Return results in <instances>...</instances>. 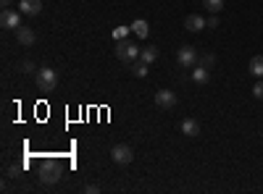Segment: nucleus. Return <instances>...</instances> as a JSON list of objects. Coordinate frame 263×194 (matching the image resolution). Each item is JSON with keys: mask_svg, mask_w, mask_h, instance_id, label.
I'll use <instances>...</instances> for the list:
<instances>
[{"mask_svg": "<svg viewBox=\"0 0 263 194\" xmlns=\"http://www.w3.org/2000/svg\"><path fill=\"white\" fill-rule=\"evenodd\" d=\"M132 32H135V34H137L140 39H145V37L150 34V27H147V21H145V18H137L135 24H132Z\"/></svg>", "mask_w": 263, "mask_h": 194, "instance_id": "obj_14", "label": "nucleus"}, {"mask_svg": "<svg viewBox=\"0 0 263 194\" xmlns=\"http://www.w3.org/2000/svg\"><path fill=\"white\" fill-rule=\"evenodd\" d=\"M184 29H187V32H200V29H205V18H203L200 13H190V16L184 18Z\"/></svg>", "mask_w": 263, "mask_h": 194, "instance_id": "obj_9", "label": "nucleus"}, {"mask_svg": "<svg viewBox=\"0 0 263 194\" xmlns=\"http://www.w3.org/2000/svg\"><path fill=\"white\" fill-rule=\"evenodd\" d=\"M177 63H179L182 69H192L195 63H197V50L192 45H182L177 50Z\"/></svg>", "mask_w": 263, "mask_h": 194, "instance_id": "obj_5", "label": "nucleus"}, {"mask_svg": "<svg viewBox=\"0 0 263 194\" xmlns=\"http://www.w3.org/2000/svg\"><path fill=\"white\" fill-rule=\"evenodd\" d=\"M16 39H18V45L29 48V45H34V42H37V34H34L32 27H24V24H21V27L16 29Z\"/></svg>", "mask_w": 263, "mask_h": 194, "instance_id": "obj_8", "label": "nucleus"}, {"mask_svg": "<svg viewBox=\"0 0 263 194\" xmlns=\"http://www.w3.org/2000/svg\"><path fill=\"white\" fill-rule=\"evenodd\" d=\"M250 74H253L255 79H263V55H255V58L250 60Z\"/></svg>", "mask_w": 263, "mask_h": 194, "instance_id": "obj_15", "label": "nucleus"}, {"mask_svg": "<svg viewBox=\"0 0 263 194\" xmlns=\"http://www.w3.org/2000/svg\"><path fill=\"white\" fill-rule=\"evenodd\" d=\"M129 32H132V27H116V29H114V39H116V42H121V39H126V37H129Z\"/></svg>", "mask_w": 263, "mask_h": 194, "instance_id": "obj_18", "label": "nucleus"}, {"mask_svg": "<svg viewBox=\"0 0 263 194\" xmlns=\"http://www.w3.org/2000/svg\"><path fill=\"white\" fill-rule=\"evenodd\" d=\"M132 74H135L137 79H145L147 76V63H142V60L140 63H132Z\"/></svg>", "mask_w": 263, "mask_h": 194, "instance_id": "obj_17", "label": "nucleus"}, {"mask_svg": "<svg viewBox=\"0 0 263 194\" xmlns=\"http://www.w3.org/2000/svg\"><path fill=\"white\" fill-rule=\"evenodd\" d=\"M111 160H114L116 165H129L132 160H135V153H132L129 144H116V147L111 149Z\"/></svg>", "mask_w": 263, "mask_h": 194, "instance_id": "obj_4", "label": "nucleus"}, {"mask_svg": "<svg viewBox=\"0 0 263 194\" xmlns=\"http://www.w3.org/2000/svg\"><path fill=\"white\" fill-rule=\"evenodd\" d=\"M21 16H24V13H21V11H11V8H6L3 13H0V24H3L6 29H18L21 27Z\"/></svg>", "mask_w": 263, "mask_h": 194, "instance_id": "obj_6", "label": "nucleus"}, {"mask_svg": "<svg viewBox=\"0 0 263 194\" xmlns=\"http://www.w3.org/2000/svg\"><path fill=\"white\" fill-rule=\"evenodd\" d=\"M179 128H182V134H184V137H197V134H200V121L184 118V121L179 123Z\"/></svg>", "mask_w": 263, "mask_h": 194, "instance_id": "obj_11", "label": "nucleus"}, {"mask_svg": "<svg viewBox=\"0 0 263 194\" xmlns=\"http://www.w3.org/2000/svg\"><path fill=\"white\" fill-rule=\"evenodd\" d=\"M156 105L163 107V111H171V107L177 105V95H174L171 90H158L156 92Z\"/></svg>", "mask_w": 263, "mask_h": 194, "instance_id": "obj_7", "label": "nucleus"}, {"mask_svg": "<svg viewBox=\"0 0 263 194\" xmlns=\"http://www.w3.org/2000/svg\"><path fill=\"white\" fill-rule=\"evenodd\" d=\"M213 63H216V58H213L211 53H208V55H203V66H205V69H211Z\"/></svg>", "mask_w": 263, "mask_h": 194, "instance_id": "obj_22", "label": "nucleus"}, {"mask_svg": "<svg viewBox=\"0 0 263 194\" xmlns=\"http://www.w3.org/2000/svg\"><path fill=\"white\" fill-rule=\"evenodd\" d=\"M34 79H37V90L40 92H53L58 87V71L48 69V66H42L34 71Z\"/></svg>", "mask_w": 263, "mask_h": 194, "instance_id": "obj_1", "label": "nucleus"}, {"mask_svg": "<svg viewBox=\"0 0 263 194\" xmlns=\"http://www.w3.org/2000/svg\"><path fill=\"white\" fill-rule=\"evenodd\" d=\"M116 58L121 63H135L140 58V45H137V42H132V39L116 42Z\"/></svg>", "mask_w": 263, "mask_h": 194, "instance_id": "obj_2", "label": "nucleus"}, {"mask_svg": "<svg viewBox=\"0 0 263 194\" xmlns=\"http://www.w3.org/2000/svg\"><path fill=\"white\" fill-rule=\"evenodd\" d=\"M253 97H255V100H263V79H260V81H255V87H253Z\"/></svg>", "mask_w": 263, "mask_h": 194, "instance_id": "obj_19", "label": "nucleus"}, {"mask_svg": "<svg viewBox=\"0 0 263 194\" xmlns=\"http://www.w3.org/2000/svg\"><path fill=\"white\" fill-rule=\"evenodd\" d=\"M21 71H24V74H32V71H37V66H34L32 60H24V63H21Z\"/></svg>", "mask_w": 263, "mask_h": 194, "instance_id": "obj_20", "label": "nucleus"}, {"mask_svg": "<svg viewBox=\"0 0 263 194\" xmlns=\"http://www.w3.org/2000/svg\"><path fill=\"white\" fill-rule=\"evenodd\" d=\"M140 60L147 63V66H150V63H156V60H158V48H156V45L142 48V50H140Z\"/></svg>", "mask_w": 263, "mask_h": 194, "instance_id": "obj_12", "label": "nucleus"}, {"mask_svg": "<svg viewBox=\"0 0 263 194\" xmlns=\"http://www.w3.org/2000/svg\"><path fill=\"white\" fill-rule=\"evenodd\" d=\"M218 27V18H216V13L211 16V18H205V29H216Z\"/></svg>", "mask_w": 263, "mask_h": 194, "instance_id": "obj_21", "label": "nucleus"}, {"mask_svg": "<svg viewBox=\"0 0 263 194\" xmlns=\"http://www.w3.org/2000/svg\"><path fill=\"white\" fill-rule=\"evenodd\" d=\"M208 79H211V74H208L205 66H192V81L195 84H205Z\"/></svg>", "mask_w": 263, "mask_h": 194, "instance_id": "obj_13", "label": "nucleus"}, {"mask_svg": "<svg viewBox=\"0 0 263 194\" xmlns=\"http://www.w3.org/2000/svg\"><path fill=\"white\" fill-rule=\"evenodd\" d=\"M18 11L24 16H37L42 11V3L40 0H18Z\"/></svg>", "mask_w": 263, "mask_h": 194, "instance_id": "obj_10", "label": "nucleus"}, {"mask_svg": "<svg viewBox=\"0 0 263 194\" xmlns=\"http://www.w3.org/2000/svg\"><path fill=\"white\" fill-rule=\"evenodd\" d=\"M58 179H61V165L55 163V160H45L40 165V181L42 184H58Z\"/></svg>", "mask_w": 263, "mask_h": 194, "instance_id": "obj_3", "label": "nucleus"}, {"mask_svg": "<svg viewBox=\"0 0 263 194\" xmlns=\"http://www.w3.org/2000/svg\"><path fill=\"white\" fill-rule=\"evenodd\" d=\"M203 6H205V11H211V13H221L224 11V0H203Z\"/></svg>", "mask_w": 263, "mask_h": 194, "instance_id": "obj_16", "label": "nucleus"}]
</instances>
